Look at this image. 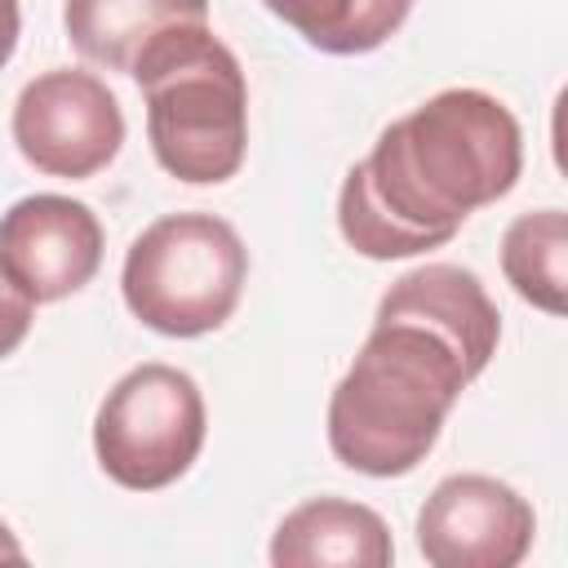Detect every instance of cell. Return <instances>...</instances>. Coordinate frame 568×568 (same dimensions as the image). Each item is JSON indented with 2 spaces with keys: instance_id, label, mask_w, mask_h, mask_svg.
I'll return each mask as SVG.
<instances>
[{
  "instance_id": "1",
  "label": "cell",
  "mask_w": 568,
  "mask_h": 568,
  "mask_svg": "<svg viewBox=\"0 0 568 568\" xmlns=\"http://www.w3.org/2000/svg\"><path fill=\"white\" fill-rule=\"evenodd\" d=\"M524 169L515 111L484 89H439L390 120L337 191L342 240L373 257H417L448 244L466 217L510 195Z\"/></svg>"
},
{
  "instance_id": "2",
  "label": "cell",
  "mask_w": 568,
  "mask_h": 568,
  "mask_svg": "<svg viewBox=\"0 0 568 568\" xmlns=\"http://www.w3.org/2000/svg\"><path fill=\"white\" fill-rule=\"evenodd\" d=\"M470 382L466 355L444 333L408 315H373L364 346L328 395L333 457L373 479L417 470Z\"/></svg>"
},
{
  "instance_id": "3",
  "label": "cell",
  "mask_w": 568,
  "mask_h": 568,
  "mask_svg": "<svg viewBox=\"0 0 568 568\" xmlns=\"http://www.w3.org/2000/svg\"><path fill=\"white\" fill-rule=\"evenodd\" d=\"M146 98L155 164L186 186L231 182L248 151L244 67L209 22L160 31L129 71Z\"/></svg>"
},
{
  "instance_id": "4",
  "label": "cell",
  "mask_w": 568,
  "mask_h": 568,
  "mask_svg": "<svg viewBox=\"0 0 568 568\" xmlns=\"http://www.w3.org/2000/svg\"><path fill=\"white\" fill-rule=\"evenodd\" d=\"M248 248L217 213H164L124 253L120 293L133 320L164 337L217 333L244 293Z\"/></svg>"
},
{
  "instance_id": "5",
  "label": "cell",
  "mask_w": 568,
  "mask_h": 568,
  "mask_svg": "<svg viewBox=\"0 0 568 568\" xmlns=\"http://www.w3.org/2000/svg\"><path fill=\"white\" fill-rule=\"evenodd\" d=\"M209 413L200 382L173 364L129 368L98 404L93 453L106 479L129 493L178 484L204 448Z\"/></svg>"
},
{
  "instance_id": "6",
  "label": "cell",
  "mask_w": 568,
  "mask_h": 568,
  "mask_svg": "<svg viewBox=\"0 0 568 568\" xmlns=\"http://www.w3.org/2000/svg\"><path fill=\"white\" fill-rule=\"evenodd\" d=\"M13 146L49 178H93L124 146V111L106 80L80 67H53L22 84L13 102Z\"/></svg>"
},
{
  "instance_id": "7",
  "label": "cell",
  "mask_w": 568,
  "mask_h": 568,
  "mask_svg": "<svg viewBox=\"0 0 568 568\" xmlns=\"http://www.w3.org/2000/svg\"><path fill=\"white\" fill-rule=\"evenodd\" d=\"M532 537L528 497L493 475H448L417 510V550L430 568H515Z\"/></svg>"
},
{
  "instance_id": "8",
  "label": "cell",
  "mask_w": 568,
  "mask_h": 568,
  "mask_svg": "<svg viewBox=\"0 0 568 568\" xmlns=\"http://www.w3.org/2000/svg\"><path fill=\"white\" fill-rule=\"evenodd\" d=\"M102 222L71 195H22L0 213V271L36 306L80 293L102 266Z\"/></svg>"
},
{
  "instance_id": "9",
  "label": "cell",
  "mask_w": 568,
  "mask_h": 568,
  "mask_svg": "<svg viewBox=\"0 0 568 568\" xmlns=\"http://www.w3.org/2000/svg\"><path fill=\"white\" fill-rule=\"evenodd\" d=\"M377 315H408V320L430 324L466 355L475 377L488 368V359L501 342V315H497V302L488 297L484 280L453 262H426V266L399 275L382 293Z\"/></svg>"
},
{
  "instance_id": "10",
  "label": "cell",
  "mask_w": 568,
  "mask_h": 568,
  "mask_svg": "<svg viewBox=\"0 0 568 568\" xmlns=\"http://www.w3.org/2000/svg\"><path fill=\"white\" fill-rule=\"evenodd\" d=\"M395 559V541L386 519L373 506L346 497H311L288 510L271 537L275 568H386Z\"/></svg>"
},
{
  "instance_id": "11",
  "label": "cell",
  "mask_w": 568,
  "mask_h": 568,
  "mask_svg": "<svg viewBox=\"0 0 568 568\" xmlns=\"http://www.w3.org/2000/svg\"><path fill=\"white\" fill-rule=\"evenodd\" d=\"M182 22H209V0H67L62 4V27L71 49L124 75L160 31Z\"/></svg>"
},
{
  "instance_id": "12",
  "label": "cell",
  "mask_w": 568,
  "mask_h": 568,
  "mask_svg": "<svg viewBox=\"0 0 568 568\" xmlns=\"http://www.w3.org/2000/svg\"><path fill=\"white\" fill-rule=\"evenodd\" d=\"M311 49L359 58L382 49L413 13V0H262Z\"/></svg>"
},
{
  "instance_id": "13",
  "label": "cell",
  "mask_w": 568,
  "mask_h": 568,
  "mask_svg": "<svg viewBox=\"0 0 568 568\" xmlns=\"http://www.w3.org/2000/svg\"><path fill=\"white\" fill-rule=\"evenodd\" d=\"M506 284L537 311L564 315L568 306V217L564 209L519 213L501 235Z\"/></svg>"
},
{
  "instance_id": "14",
  "label": "cell",
  "mask_w": 568,
  "mask_h": 568,
  "mask_svg": "<svg viewBox=\"0 0 568 568\" xmlns=\"http://www.w3.org/2000/svg\"><path fill=\"white\" fill-rule=\"evenodd\" d=\"M31 320H36V302H31L27 293H18V288L4 280V271H0V359L13 355V351L27 342Z\"/></svg>"
},
{
  "instance_id": "15",
  "label": "cell",
  "mask_w": 568,
  "mask_h": 568,
  "mask_svg": "<svg viewBox=\"0 0 568 568\" xmlns=\"http://www.w3.org/2000/svg\"><path fill=\"white\" fill-rule=\"evenodd\" d=\"M18 36H22V9L18 0H0V71L18 49Z\"/></svg>"
},
{
  "instance_id": "16",
  "label": "cell",
  "mask_w": 568,
  "mask_h": 568,
  "mask_svg": "<svg viewBox=\"0 0 568 568\" xmlns=\"http://www.w3.org/2000/svg\"><path fill=\"white\" fill-rule=\"evenodd\" d=\"M0 559H9V564H22L27 559V550H22V541L13 537V528L0 519Z\"/></svg>"
}]
</instances>
